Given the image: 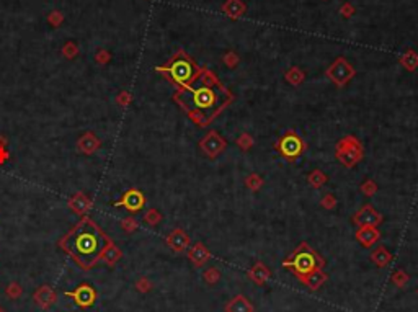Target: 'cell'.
<instances>
[{"label":"cell","instance_id":"8992f818","mask_svg":"<svg viewBox=\"0 0 418 312\" xmlns=\"http://www.w3.org/2000/svg\"><path fill=\"white\" fill-rule=\"evenodd\" d=\"M325 75L328 77L333 85L342 89V87L348 85L351 82L353 77L356 75V71H354V67L343 56H340L328 66V69L325 71Z\"/></svg>","mask_w":418,"mask_h":312},{"label":"cell","instance_id":"f546056e","mask_svg":"<svg viewBox=\"0 0 418 312\" xmlns=\"http://www.w3.org/2000/svg\"><path fill=\"white\" fill-rule=\"evenodd\" d=\"M222 62H224L227 67H231V69H235L240 62V57L235 51H229V52H226L224 57H222Z\"/></svg>","mask_w":418,"mask_h":312},{"label":"cell","instance_id":"4fadbf2b","mask_svg":"<svg viewBox=\"0 0 418 312\" xmlns=\"http://www.w3.org/2000/svg\"><path fill=\"white\" fill-rule=\"evenodd\" d=\"M379 239H381V232H379L377 227H372V226L358 227V231H356V240L361 243L363 247L371 248L374 243L379 242Z\"/></svg>","mask_w":418,"mask_h":312},{"label":"cell","instance_id":"4dcf8cb0","mask_svg":"<svg viewBox=\"0 0 418 312\" xmlns=\"http://www.w3.org/2000/svg\"><path fill=\"white\" fill-rule=\"evenodd\" d=\"M408 281V275L403 270H395L392 275V283L398 288H403Z\"/></svg>","mask_w":418,"mask_h":312},{"label":"cell","instance_id":"d6a6232c","mask_svg":"<svg viewBox=\"0 0 418 312\" xmlns=\"http://www.w3.org/2000/svg\"><path fill=\"white\" fill-rule=\"evenodd\" d=\"M203 278L206 280V283H209V285H214V283L219 281L221 278V271L217 270V268H208L206 271H204Z\"/></svg>","mask_w":418,"mask_h":312},{"label":"cell","instance_id":"7bdbcfd3","mask_svg":"<svg viewBox=\"0 0 418 312\" xmlns=\"http://www.w3.org/2000/svg\"><path fill=\"white\" fill-rule=\"evenodd\" d=\"M325 2H327V0H325Z\"/></svg>","mask_w":418,"mask_h":312},{"label":"cell","instance_id":"277c9868","mask_svg":"<svg viewBox=\"0 0 418 312\" xmlns=\"http://www.w3.org/2000/svg\"><path fill=\"white\" fill-rule=\"evenodd\" d=\"M324 265H325L324 258L320 257L312 247L307 245V243H301V245L296 248V252L293 255L284 262V266L293 270V273H296V276H298L299 280L304 278L305 275H309L310 271L317 270V268H322Z\"/></svg>","mask_w":418,"mask_h":312},{"label":"cell","instance_id":"44dd1931","mask_svg":"<svg viewBox=\"0 0 418 312\" xmlns=\"http://www.w3.org/2000/svg\"><path fill=\"white\" fill-rule=\"evenodd\" d=\"M371 262L376 263L379 268H384V266H387L389 263L392 262V253L389 252L384 245H381V247H377L376 250L371 253Z\"/></svg>","mask_w":418,"mask_h":312},{"label":"cell","instance_id":"4316f807","mask_svg":"<svg viewBox=\"0 0 418 312\" xmlns=\"http://www.w3.org/2000/svg\"><path fill=\"white\" fill-rule=\"evenodd\" d=\"M263 178L260 177L258 173H250L249 177L245 178V187L250 190V192H260L261 187H263Z\"/></svg>","mask_w":418,"mask_h":312},{"label":"cell","instance_id":"ffe728a7","mask_svg":"<svg viewBox=\"0 0 418 312\" xmlns=\"http://www.w3.org/2000/svg\"><path fill=\"white\" fill-rule=\"evenodd\" d=\"M249 276H250L252 281L256 283V285H263V283L270 278V270L261 262H258L250 268Z\"/></svg>","mask_w":418,"mask_h":312},{"label":"cell","instance_id":"1f68e13d","mask_svg":"<svg viewBox=\"0 0 418 312\" xmlns=\"http://www.w3.org/2000/svg\"><path fill=\"white\" fill-rule=\"evenodd\" d=\"M5 294L10 297V299H18L23 294V288L18 285V283H10L5 289Z\"/></svg>","mask_w":418,"mask_h":312},{"label":"cell","instance_id":"d4e9b609","mask_svg":"<svg viewBox=\"0 0 418 312\" xmlns=\"http://www.w3.org/2000/svg\"><path fill=\"white\" fill-rule=\"evenodd\" d=\"M284 80L288 82L289 85L298 87V85H301L305 80V74L302 72L301 67L293 66V67H289V69L284 72Z\"/></svg>","mask_w":418,"mask_h":312},{"label":"cell","instance_id":"e575fe53","mask_svg":"<svg viewBox=\"0 0 418 312\" xmlns=\"http://www.w3.org/2000/svg\"><path fill=\"white\" fill-rule=\"evenodd\" d=\"M320 206L325 209H335V206H337V198H335L332 193L324 194V198L320 199Z\"/></svg>","mask_w":418,"mask_h":312},{"label":"cell","instance_id":"30bf717a","mask_svg":"<svg viewBox=\"0 0 418 312\" xmlns=\"http://www.w3.org/2000/svg\"><path fill=\"white\" fill-rule=\"evenodd\" d=\"M64 296L72 297L75 306L82 307V309H89L96 301V291L93 289V286L87 285V283L79 285L74 291H64Z\"/></svg>","mask_w":418,"mask_h":312},{"label":"cell","instance_id":"74e56055","mask_svg":"<svg viewBox=\"0 0 418 312\" xmlns=\"http://www.w3.org/2000/svg\"><path fill=\"white\" fill-rule=\"evenodd\" d=\"M123 227H124L128 232H131V231H134V229L138 227V222H136L134 217H126L124 221H123Z\"/></svg>","mask_w":418,"mask_h":312},{"label":"cell","instance_id":"d6986e66","mask_svg":"<svg viewBox=\"0 0 418 312\" xmlns=\"http://www.w3.org/2000/svg\"><path fill=\"white\" fill-rule=\"evenodd\" d=\"M77 147H79L82 152L92 154V152H95V150L100 147V141L95 138V134L87 133V134H84V136H82V138L79 139V143H77Z\"/></svg>","mask_w":418,"mask_h":312},{"label":"cell","instance_id":"9c48e42d","mask_svg":"<svg viewBox=\"0 0 418 312\" xmlns=\"http://www.w3.org/2000/svg\"><path fill=\"white\" fill-rule=\"evenodd\" d=\"M351 222L358 227H363V226L377 227L382 224V214L377 213V209L374 208L372 204H364V206H361V209H358V211L353 214Z\"/></svg>","mask_w":418,"mask_h":312},{"label":"cell","instance_id":"484cf974","mask_svg":"<svg viewBox=\"0 0 418 312\" xmlns=\"http://www.w3.org/2000/svg\"><path fill=\"white\" fill-rule=\"evenodd\" d=\"M307 182L310 183V187H312V188L319 190V188H322L324 185L328 182V177L322 172V170L314 168L312 172L307 175Z\"/></svg>","mask_w":418,"mask_h":312},{"label":"cell","instance_id":"836d02e7","mask_svg":"<svg viewBox=\"0 0 418 312\" xmlns=\"http://www.w3.org/2000/svg\"><path fill=\"white\" fill-rule=\"evenodd\" d=\"M145 222L150 224V226H157V224L162 221V216H160V213L157 211V209H149L147 213H145Z\"/></svg>","mask_w":418,"mask_h":312},{"label":"cell","instance_id":"ab89813d","mask_svg":"<svg viewBox=\"0 0 418 312\" xmlns=\"http://www.w3.org/2000/svg\"><path fill=\"white\" fill-rule=\"evenodd\" d=\"M61 20H62V17H61L59 12H54V13H52V15L49 17V22L52 23V25H57V23H59Z\"/></svg>","mask_w":418,"mask_h":312},{"label":"cell","instance_id":"5b68a950","mask_svg":"<svg viewBox=\"0 0 418 312\" xmlns=\"http://www.w3.org/2000/svg\"><path fill=\"white\" fill-rule=\"evenodd\" d=\"M335 157L338 162L345 165L347 168L354 167L358 162H361L364 157V147L361 141L354 136H347V138L340 139L337 145H335Z\"/></svg>","mask_w":418,"mask_h":312},{"label":"cell","instance_id":"9a60e30c","mask_svg":"<svg viewBox=\"0 0 418 312\" xmlns=\"http://www.w3.org/2000/svg\"><path fill=\"white\" fill-rule=\"evenodd\" d=\"M33 299H35V302L41 307V309H49L52 304H56L57 294H56V291L52 289V288H49V286L45 285V286L38 288V289L35 291V296H33Z\"/></svg>","mask_w":418,"mask_h":312},{"label":"cell","instance_id":"83f0119b","mask_svg":"<svg viewBox=\"0 0 418 312\" xmlns=\"http://www.w3.org/2000/svg\"><path fill=\"white\" fill-rule=\"evenodd\" d=\"M359 190H361V193L364 194V196H374V194L379 192V187H377V183L374 182V180L368 178V180H364V182L361 183Z\"/></svg>","mask_w":418,"mask_h":312},{"label":"cell","instance_id":"7c38bea8","mask_svg":"<svg viewBox=\"0 0 418 312\" xmlns=\"http://www.w3.org/2000/svg\"><path fill=\"white\" fill-rule=\"evenodd\" d=\"M167 245L173 252H185L189 247V236L183 229H173L167 237Z\"/></svg>","mask_w":418,"mask_h":312},{"label":"cell","instance_id":"8fae6325","mask_svg":"<svg viewBox=\"0 0 418 312\" xmlns=\"http://www.w3.org/2000/svg\"><path fill=\"white\" fill-rule=\"evenodd\" d=\"M144 204H145L144 194L140 193L139 190L131 188L123 194V198H121L119 201L115 203V206H123V208L128 209L129 213H138L144 208Z\"/></svg>","mask_w":418,"mask_h":312},{"label":"cell","instance_id":"603a6c76","mask_svg":"<svg viewBox=\"0 0 418 312\" xmlns=\"http://www.w3.org/2000/svg\"><path fill=\"white\" fill-rule=\"evenodd\" d=\"M121 257H123V252H121L118 247L113 245V243L110 242V245L105 248L103 253H101V258H100V260H103L108 266H115Z\"/></svg>","mask_w":418,"mask_h":312},{"label":"cell","instance_id":"e0dca14e","mask_svg":"<svg viewBox=\"0 0 418 312\" xmlns=\"http://www.w3.org/2000/svg\"><path fill=\"white\" fill-rule=\"evenodd\" d=\"M226 312H254V304L244 294H237L227 302Z\"/></svg>","mask_w":418,"mask_h":312},{"label":"cell","instance_id":"52a82bcc","mask_svg":"<svg viewBox=\"0 0 418 312\" xmlns=\"http://www.w3.org/2000/svg\"><path fill=\"white\" fill-rule=\"evenodd\" d=\"M276 149H278V152L283 155L286 160H296L305 150V144L298 133L288 131V133H284L279 138L278 144H276Z\"/></svg>","mask_w":418,"mask_h":312},{"label":"cell","instance_id":"d590c367","mask_svg":"<svg viewBox=\"0 0 418 312\" xmlns=\"http://www.w3.org/2000/svg\"><path fill=\"white\" fill-rule=\"evenodd\" d=\"M354 13H356V8H354V5L351 2H345L342 7H340V15H342L343 18H351Z\"/></svg>","mask_w":418,"mask_h":312},{"label":"cell","instance_id":"ac0fdd59","mask_svg":"<svg viewBox=\"0 0 418 312\" xmlns=\"http://www.w3.org/2000/svg\"><path fill=\"white\" fill-rule=\"evenodd\" d=\"M301 281H302L310 291H315V289H319L325 281H327V275H325L320 268H317V270L310 271L309 275H305L304 278H301Z\"/></svg>","mask_w":418,"mask_h":312},{"label":"cell","instance_id":"6da1fadb","mask_svg":"<svg viewBox=\"0 0 418 312\" xmlns=\"http://www.w3.org/2000/svg\"><path fill=\"white\" fill-rule=\"evenodd\" d=\"M231 90L221 84L216 74L201 69L191 85L178 89L173 100L186 111L189 120L198 126H208L232 101Z\"/></svg>","mask_w":418,"mask_h":312},{"label":"cell","instance_id":"f35d334b","mask_svg":"<svg viewBox=\"0 0 418 312\" xmlns=\"http://www.w3.org/2000/svg\"><path fill=\"white\" fill-rule=\"evenodd\" d=\"M75 51H77V49H75V46L72 45V43H69L67 46H64V54H66L67 57H72V56H74Z\"/></svg>","mask_w":418,"mask_h":312},{"label":"cell","instance_id":"3957f363","mask_svg":"<svg viewBox=\"0 0 418 312\" xmlns=\"http://www.w3.org/2000/svg\"><path fill=\"white\" fill-rule=\"evenodd\" d=\"M155 71L167 75V79L170 82H173L178 89H185V87L191 85L193 82L198 79L199 72H201V67H199L185 51H178L167 64L157 66Z\"/></svg>","mask_w":418,"mask_h":312},{"label":"cell","instance_id":"5bb4252c","mask_svg":"<svg viewBox=\"0 0 418 312\" xmlns=\"http://www.w3.org/2000/svg\"><path fill=\"white\" fill-rule=\"evenodd\" d=\"M188 258L194 266L199 268V266L206 265V263L209 262V258H211V252H209V248L204 245L203 242H196L191 248H189Z\"/></svg>","mask_w":418,"mask_h":312},{"label":"cell","instance_id":"60d3db41","mask_svg":"<svg viewBox=\"0 0 418 312\" xmlns=\"http://www.w3.org/2000/svg\"><path fill=\"white\" fill-rule=\"evenodd\" d=\"M129 100H131V96H129L128 94H123V95H121L119 98H118V101H119V103L123 105V106H124V105H128V101H129Z\"/></svg>","mask_w":418,"mask_h":312},{"label":"cell","instance_id":"8d00e7d4","mask_svg":"<svg viewBox=\"0 0 418 312\" xmlns=\"http://www.w3.org/2000/svg\"><path fill=\"white\" fill-rule=\"evenodd\" d=\"M136 289L139 292H147L152 289V283H150L147 278H139V280L136 281Z\"/></svg>","mask_w":418,"mask_h":312},{"label":"cell","instance_id":"f1b7e54d","mask_svg":"<svg viewBox=\"0 0 418 312\" xmlns=\"http://www.w3.org/2000/svg\"><path fill=\"white\" fill-rule=\"evenodd\" d=\"M235 144L239 145V149H242L244 152H247V150H250L252 147H254V138H252L249 133H244V134H240L239 138H237Z\"/></svg>","mask_w":418,"mask_h":312},{"label":"cell","instance_id":"b9f144b4","mask_svg":"<svg viewBox=\"0 0 418 312\" xmlns=\"http://www.w3.org/2000/svg\"><path fill=\"white\" fill-rule=\"evenodd\" d=\"M0 312H7V311H5V309H3V307H2V306H0Z\"/></svg>","mask_w":418,"mask_h":312},{"label":"cell","instance_id":"7a4b0ae2","mask_svg":"<svg viewBox=\"0 0 418 312\" xmlns=\"http://www.w3.org/2000/svg\"><path fill=\"white\" fill-rule=\"evenodd\" d=\"M110 239L90 217H82L59 240V247L74 258L82 268H92L101 258V253L110 245Z\"/></svg>","mask_w":418,"mask_h":312},{"label":"cell","instance_id":"cb8c5ba5","mask_svg":"<svg viewBox=\"0 0 418 312\" xmlns=\"http://www.w3.org/2000/svg\"><path fill=\"white\" fill-rule=\"evenodd\" d=\"M398 62L405 71L408 72H415L418 69V52L415 51H407L398 57Z\"/></svg>","mask_w":418,"mask_h":312},{"label":"cell","instance_id":"ba28073f","mask_svg":"<svg viewBox=\"0 0 418 312\" xmlns=\"http://www.w3.org/2000/svg\"><path fill=\"white\" fill-rule=\"evenodd\" d=\"M226 139L217 131H208V134L199 141V147L209 159H216L226 149Z\"/></svg>","mask_w":418,"mask_h":312},{"label":"cell","instance_id":"2e32d148","mask_svg":"<svg viewBox=\"0 0 418 312\" xmlns=\"http://www.w3.org/2000/svg\"><path fill=\"white\" fill-rule=\"evenodd\" d=\"M222 13L231 20H239L247 13V3L244 0H226L221 7Z\"/></svg>","mask_w":418,"mask_h":312},{"label":"cell","instance_id":"7402d4cb","mask_svg":"<svg viewBox=\"0 0 418 312\" xmlns=\"http://www.w3.org/2000/svg\"><path fill=\"white\" fill-rule=\"evenodd\" d=\"M69 206H70L72 211L77 213V214H85L90 208V201L87 199V196L84 193H77L69 201Z\"/></svg>","mask_w":418,"mask_h":312}]
</instances>
